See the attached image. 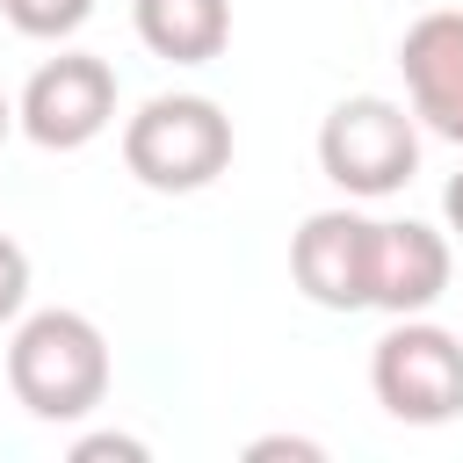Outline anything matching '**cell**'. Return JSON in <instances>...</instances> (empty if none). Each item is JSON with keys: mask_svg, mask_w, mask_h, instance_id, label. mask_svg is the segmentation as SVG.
Returning a JSON list of instances; mask_svg holds the SVG:
<instances>
[{"mask_svg": "<svg viewBox=\"0 0 463 463\" xmlns=\"http://www.w3.org/2000/svg\"><path fill=\"white\" fill-rule=\"evenodd\" d=\"M7 391L29 420H87L109 398V340L87 311H29L7 340Z\"/></svg>", "mask_w": 463, "mask_h": 463, "instance_id": "1", "label": "cell"}, {"mask_svg": "<svg viewBox=\"0 0 463 463\" xmlns=\"http://www.w3.org/2000/svg\"><path fill=\"white\" fill-rule=\"evenodd\" d=\"M123 166L152 195H195L232 166V116L210 94H152L123 123Z\"/></svg>", "mask_w": 463, "mask_h": 463, "instance_id": "2", "label": "cell"}, {"mask_svg": "<svg viewBox=\"0 0 463 463\" xmlns=\"http://www.w3.org/2000/svg\"><path fill=\"white\" fill-rule=\"evenodd\" d=\"M318 174L340 195H398L420 174V116L383 101V94H347L318 123Z\"/></svg>", "mask_w": 463, "mask_h": 463, "instance_id": "3", "label": "cell"}, {"mask_svg": "<svg viewBox=\"0 0 463 463\" xmlns=\"http://www.w3.org/2000/svg\"><path fill=\"white\" fill-rule=\"evenodd\" d=\"M369 391L405 427H449L463 412V340L434 318H398L369 354Z\"/></svg>", "mask_w": 463, "mask_h": 463, "instance_id": "4", "label": "cell"}, {"mask_svg": "<svg viewBox=\"0 0 463 463\" xmlns=\"http://www.w3.org/2000/svg\"><path fill=\"white\" fill-rule=\"evenodd\" d=\"M14 123H22V137L43 145V152H80V145H94V137L116 123V72H109V58H94V51H58V58H43V65L29 72L22 101H14Z\"/></svg>", "mask_w": 463, "mask_h": 463, "instance_id": "5", "label": "cell"}, {"mask_svg": "<svg viewBox=\"0 0 463 463\" xmlns=\"http://www.w3.org/2000/svg\"><path fill=\"white\" fill-rule=\"evenodd\" d=\"M376 268V217L362 210H311L289 239V275L318 311H369Z\"/></svg>", "mask_w": 463, "mask_h": 463, "instance_id": "6", "label": "cell"}, {"mask_svg": "<svg viewBox=\"0 0 463 463\" xmlns=\"http://www.w3.org/2000/svg\"><path fill=\"white\" fill-rule=\"evenodd\" d=\"M398 72H405V101L412 116L463 145V7H434L398 36Z\"/></svg>", "mask_w": 463, "mask_h": 463, "instance_id": "7", "label": "cell"}, {"mask_svg": "<svg viewBox=\"0 0 463 463\" xmlns=\"http://www.w3.org/2000/svg\"><path fill=\"white\" fill-rule=\"evenodd\" d=\"M456 275V246L449 232L420 224V217H391L376 224V268H369V304L391 311V318H412L427 311Z\"/></svg>", "mask_w": 463, "mask_h": 463, "instance_id": "8", "label": "cell"}, {"mask_svg": "<svg viewBox=\"0 0 463 463\" xmlns=\"http://www.w3.org/2000/svg\"><path fill=\"white\" fill-rule=\"evenodd\" d=\"M130 22L166 65H210L232 43V0H130Z\"/></svg>", "mask_w": 463, "mask_h": 463, "instance_id": "9", "label": "cell"}, {"mask_svg": "<svg viewBox=\"0 0 463 463\" xmlns=\"http://www.w3.org/2000/svg\"><path fill=\"white\" fill-rule=\"evenodd\" d=\"M0 14H7L22 36H36V43H65L72 29H87L94 0H0Z\"/></svg>", "mask_w": 463, "mask_h": 463, "instance_id": "10", "label": "cell"}, {"mask_svg": "<svg viewBox=\"0 0 463 463\" xmlns=\"http://www.w3.org/2000/svg\"><path fill=\"white\" fill-rule=\"evenodd\" d=\"M22 304H29V253L0 232V326L22 318Z\"/></svg>", "mask_w": 463, "mask_h": 463, "instance_id": "11", "label": "cell"}, {"mask_svg": "<svg viewBox=\"0 0 463 463\" xmlns=\"http://www.w3.org/2000/svg\"><path fill=\"white\" fill-rule=\"evenodd\" d=\"M109 456H116V463H145L152 449H145L137 434H80V441H72V463H109Z\"/></svg>", "mask_w": 463, "mask_h": 463, "instance_id": "12", "label": "cell"}, {"mask_svg": "<svg viewBox=\"0 0 463 463\" xmlns=\"http://www.w3.org/2000/svg\"><path fill=\"white\" fill-rule=\"evenodd\" d=\"M275 456H289V463H326V449L304 441V434H260V441H246V463H275Z\"/></svg>", "mask_w": 463, "mask_h": 463, "instance_id": "13", "label": "cell"}, {"mask_svg": "<svg viewBox=\"0 0 463 463\" xmlns=\"http://www.w3.org/2000/svg\"><path fill=\"white\" fill-rule=\"evenodd\" d=\"M441 217H449V239H463V174L441 188Z\"/></svg>", "mask_w": 463, "mask_h": 463, "instance_id": "14", "label": "cell"}, {"mask_svg": "<svg viewBox=\"0 0 463 463\" xmlns=\"http://www.w3.org/2000/svg\"><path fill=\"white\" fill-rule=\"evenodd\" d=\"M7 130H14V101L0 94V145H7Z\"/></svg>", "mask_w": 463, "mask_h": 463, "instance_id": "15", "label": "cell"}]
</instances>
